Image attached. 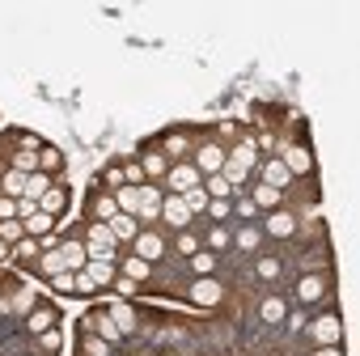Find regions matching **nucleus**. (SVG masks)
<instances>
[{
	"mask_svg": "<svg viewBox=\"0 0 360 356\" xmlns=\"http://www.w3.org/2000/svg\"><path fill=\"white\" fill-rule=\"evenodd\" d=\"M259 165V148H255V140H238L233 148H229V157H225V170H221V178L238 191V187H246V178H250V170Z\"/></svg>",
	"mask_w": 360,
	"mask_h": 356,
	"instance_id": "nucleus-1",
	"label": "nucleus"
},
{
	"mask_svg": "<svg viewBox=\"0 0 360 356\" xmlns=\"http://www.w3.org/2000/svg\"><path fill=\"white\" fill-rule=\"evenodd\" d=\"M200 170L191 165V161H169V174H165V183H169V196H183V191H191V187H200Z\"/></svg>",
	"mask_w": 360,
	"mask_h": 356,
	"instance_id": "nucleus-2",
	"label": "nucleus"
},
{
	"mask_svg": "<svg viewBox=\"0 0 360 356\" xmlns=\"http://www.w3.org/2000/svg\"><path fill=\"white\" fill-rule=\"evenodd\" d=\"M225 157H229V148H221L217 140H204V144L195 148V161H191V165L208 178V174H221V170H225Z\"/></svg>",
	"mask_w": 360,
	"mask_h": 356,
	"instance_id": "nucleus-3",
	"label": "nucleus"
},
{
	"mask_svg": "<svg viewBox=\"0 0 360 356\" xmlns=\"http://www.w3.org/2000/svg\"><path fill=\"white\" fill-rule=\"evenodd\" d=\"M309 335L318 339V348H339V343H343V322H339V314H322L318 322H309Z\"/></svg>",
	"mask_w": 360,
	"mask_h": 356,
	"instance_id": "nucleus-4",
	"label": "nucleus"
},
{
	"mask_svg": "<svg viewBox=\"0 0 360 356\" xmlns=\"http://www.w3.org/2000/svg\"><path fill=\"white\" fill-rule=\"evenodd\" d=\"M187 293H191V301H195V305H208V310H212V305H221V297H225V288H221V280H217V276H195Z\"/></svg>",
	"mask_w": 360,
	"mask_h": 356,
	"instance_id": "nucleus-5",
	"label": "nucleus"
},
{
	"mask_svg": "<svg viewBox=\"0 0 360 356\" xmlns=\"http://www.w3.org/2000/svg\"><path fill=\"white\" fill-rule=\"evenodd\" d=\"M131 255H136V259H144V263H157V259L165 255V238H161V234H153V229H140V234H136V242H131Z\"/></svg>",
	"mask_w": 360,
	"mask_h": 356,
	"instance_id": "nucleus-6",
	"label": "nucleus"
},
{
	"mask_svg": "<svg viewBox=\"0 0 360 356\" xmlns=\"http://www.w3.org/2000/svg\"><path fill=\"white\" fill-rule=\"evenodd\" d=\"M161 221L174 225V234H178V229H191V212H187L183 196H165V200H161Z\"/></svg>",
	"mask_w": 360,
	"mask_h": 356,
	"instance_id": "nucleus-7",
	"label": "nucleus"
},
{
	"mask_svg": "<svg viewBox=\"0 0 360 356\" xmlns=\"http://www.w3.org/2000/svg\"><path fill=\"white\" fill-rule=\"evenodd\" d=\"M259 170H263V183H267V187H276V191L284 196V187L292 183V174H288V165H284L280 157H267V161H263Z\"/></svg>",
	"mask_w": 360,
	"mask_h": 356,
	"instance_id": "nucleus-8",
	"label": "nucleus"
},
{
	"mask_svg": "<svg viewBox=\"0 0 360 356\" xmlns=\"http://www.w3.org/2000/svg\"><path fill=\"white\" fill-rule=\"evenodd\" d=\"M161 200H165V191H157L153 183H144L140 187V212H136V221H157L161 217Z\"/></svg>",
	"mask_w": 360,
	"mask_h": 356,
	"instance_id": "nucleus-9",
	"label": "nucleus"
},
{
	"mask_svg": "<svg viewBox=\"0 0 360 356\" xmlns=\"http://www.w3.org/2000/svg\"><path fill=\"white\" fill-rule=\"evenodd\" d=\"M89 217H94V225H106V221H115V217H119L115 191H102V196H94V200H89Z\"/></svg>",
	"mask_w": 360,
	"mask_h": 356,
	"instance_id": "nucleus-10",
	"label": "nucleus"
},
{
	"mask_svg": "<svg viewBox=\"0 0 360 356\" xmlns=\"http://www.w3.org/2000/svg\"><path fill=\"white\" fill-rule=\"evenodd\" d=\"M60 255H64L68 272H85V263H89V250H85V242H81V238H68V242H60Z\"/></svg>",
	"mask_w": 360,
	"mask_h": 356,
	"instance_id": "nucleus-11",
	"label": "nucleus"
},
{
	"mask_svg": "<svg viewBox=\"0 0 360 356\" xmlns=\"http://www.w3.org/2000/svg\"><path fill=\"white\" fill-rule=\"evenodd\" d=\"M263 229H267L271 238H292V234H297V217H292V212H284V208H276V212L267 217V225H263Z\"/></svg>",
	"mask_w": 360,
	"mask_h": 356,
	"instance_id": "nucleus-12",
	"label": "nucleus"
},
{
	"mask_svg": "<svg viewBox=\"0 0 360 356\" xmlns=\"http://www.w3.org/2000/svg\"><path fill=\"white\" fill-rule=\"evenodd\" d=\"M297 297H301L305 305H318V301L326 297V280H322V276H301V280H297Z\"/></svg>",
	"mask_w": 360,
	"mask_h": 356,
	"instance_id": "nucleus-13",
	"label": "nucleus"
},
{
	"mask_svg": "<svg viewBox=\"0 0 360 356\" xmlns=\"http://www.w3.org/2000/svg\"><path fill=\"white\" fill-rule=\"evenodd\" d=\"M280 161L288 165V174H292V178H297V174H309V170H314V157H309V148H301V144H297V148H288V153H284Z\"/></svg>",
	"mask_w": 360,
	"mask_h": 356,
	"instance_id": "nucleus-14",
	"label": "nucleus"
},
{
	"mask_svg": "<svg viewBox=\"0 0 360 356\" xmlns=\"http://www.w3.org/2000/svg\"><path fill=\"white\" fill-rule=\"evenodd\" d=\"M140 170H144V178H165V174H169V157L157 153V148H148V153L140 157Z\"/></svg>",
	"mask_w": 360,
	"mask_h": 356,
	"instance_id": "nucleus-15",
	"label": "nucleus"
},
{
	"mask_svg": "<svg viewBox=\"0 0 360 356\" xmlns=\"http://www.w3.org/2000/svg\"><path fill=\"white\" fill-rule=\"evenodd\" d=\"M110 225V234H115V242H136V234H140V221L136 217H115V221H106Z\"/></svg>",
	"mask_w": 360,
	"mask_h": 356,
	"instance_id": "nucleus-16",
	"label": "nucleus"
},
{
	"mask_svg": "<svg viewBox=\"0 0 360 356\" xmlns=\"http://www.w3.org/2000/svg\"><path fill=\"white\" fill-rule=\"evenodd\" d=\"M259 314H263V322H267V326H280V322L288 318V305H284V297H263Z\"/></svg>",
	"mask_w": 360,
	"mask_h": 356,
	"instance_id": "nucleus-17",
	"label": "nucleus"
},
{
	"mask_svg": "<svg viewBox=\"0 0 360 356\" xmlns=\"http://www.w3.org/2000/svg\"><path fill=\"white\" fill-rule=\"evenodd\" d=\"M217 267H221V255H212V250L191 255V276H217Z\"/></svg>",
	"mask_w": 360,
	"mask_h": 356,
	"instance_id": "nucleus-18",
	"label": "nucleus"
},
{
	"mask_svg": "<svg viewBox=\"0 0 360 356\" xmlns=\"http://www.w3.org/2000/svg\"><path fill=\"white\" fill-rule=\"evenodd\" d=\"M26 326H30L34 335L51 331V326H56V310H51V305H34V310H30V318H26Z\"/></svg>",
	"mask_w": 360,
	"mask_h": 356,
	"instance_id": "nucleus-19",
	"label": "nucleus"
},
{
	"mask_svg": "<svg viewBox=\"0 0 360 356\" xmlns=\"http://www.w3.org/2000/svg\"><path fill=\"white\" fill-rule=\"evenodd\" d=\"M51 187H56V183H51V174H43V170H39V174H30V178H26V200H34V204H39Z\"/></svg>",
	"mask_w": 360,
	"mask_h": 356,
	"instance_id": "nucleus-20",
	"label": "nucleus"
},
{
	"mask_svg": "<svg viewBox=\"0 0 360 356\" xmlns=\"http://www.w3.org/2000/svg\"><path fill=\"white\" fill-rule=\"evenodd\" d=\"M115 204H119L123 217H136L140 212V187H119L115 191Z\"/></svg>",
	"mask_w": 360,
	"mask_h": 356,
	"instance_id": "nucleus-21",
	"label": "nucleus"
},
{
	"mask_svg": "<svg viewBox=\"0 0 360 356\" xmlns=\"http://www.w3.org/2000/svg\"><path fill=\"white\" fill-rule=\"evenodd\" d=\"M250 200H255V208H259V212H263V208H267V212H276V208H280V191H276V187H267V183H259V187L250 191Z\"/></svg>",
	"mask_w": 360,
	"mask_h": 356,
	"instance_id": "nucleus-22",
	"label": "nucleus"
},
{
	"mask_svg": "<svg viewBox=\"0 0 360 356\" xmlns=\"http://www.w3.org/2000/svg\"><path fill=\"white\" fill-rule=\"evenodd\" d=\"M225 246H233V234H229L225 225H208V238H204V250H212V255H221Z\"/></svg>",
	"mask_w": 360,
	"mask_h": 356,
	"instance_id": "nucleus-23",
	"label": "nucleus"
},
{
	"mask_svg": "<svg viewBox=\"0 0 360 356\" xmlns=\"http://www.w3.org/2000/svg\"><path fill=\"white\" fill-rule=\"evenodd\" d=\"M85 272L94 276V284H98V288H102V284H115V263H110V259H89V263H85Z\"/></svg>",
	"mask_w": 360,
	"mask_h": 356,
	"instance_id": "nucleus-24",
	"label": "nucleus"
},
{
	"mask_svg": "<svg viewBox=\"0 0 360 356\" xmlns=\"http://www.w3.org/2000/svg\"><path fill=\"white\" fill-rule=\"evenodd\" d=\"M26 178H30V174H22V170H5V183H0V187H5L9 200H22V196H26Z\"/></svg>",
	"mask_w": 360,
	"mask_h": 356,
	"instance_id": "nucleus-25",
	"label": "nucleus"
},
{
	"mask_svg": "<svg viewBox=\"0 0 360 356\" xmlns=\"http://www.w3.org/2000/svg\"><path fill=\"white\" fill-rule=\"evenodd\" d=\"M64 208H68V196H64L60 187H51V191H47L43 200H39V212H47V217H60Z\"/></svg>",
	"mask_w": 360,
	"mask_h": 356,
	"instance_id": "nucleus-26",
	"label": "nucleus"
},
{
	"mask_svg": "<svg viewBox=\"0 0 360 356\" xmlns=\"http://www.w3.org/2000/svg\"><path fill=\"white\" fill-rule=\"evenodd\" d=\"M26 225V238H43V234H51L56 229V217H47V212H34L30 221H22Z\"/></svg>",
	"mask_w": 360,
	"mask_h": 356,
	"instance_id": "nucleus-27",
	"label": "nucleus"
},
{
	"mask_svg": "<svg viewBox=\"0 0 360 356\" xmlns=\"http://www.w3.org/2000/svg\"><path fill=\"white\" fill-rule=\"evenodd\" d=\"M39 272H43V276H60V272H68V263H64L60 250H43V255H39Z\"/></svg>",
	"mask_w": 360,
	"mask_h": 356,
	"instance_id": "nucleus-28",
	"label": "nucleus"
},
{
	"mask_svg": "<svg viewBox=\"0 0 360 356\" xmlns=\"http://www.w3.org/2000/svg\"><path fill=\"white\" fill-rule=\"evenodd\" d=\"M200 187L208 191V200H229V196H233V187L225 183V178H221V174H208V178H204V183H200Z\"/></svg>",
	"mask_w": 360,
	"mask_h": 356,
	"instance_id": "nucleus-29",
	"label": "nucleus"
},
{
	"mask_svg": "<svg viewBox=\"0 0 360 356\" xmlns=\"http://www.w3.org/2000/svg\"><path fill=\"white\" fill-rule=\"evenodd\" d=\"M22 238H26V225H22L18 217H13V221H0V242H5L9 250H13V246H18Z\"/></svg>",
	"mask_w": 360,
	"mask_h": 356,
	"instance_id": "nucleus-30",
	"label": "nucleus"
},
{
	"mask_svg": "<svg viewBox=\"0 0 360 356\" xmlns=\"http://www.w3.org/2000/svg\"><path fill=\"white\" fill-rule=\"evenodd\" d=\"M174 250L191 259V255H195V250H204V246H200V238H195L191 229H178V234H174Z\"/></svg>",
	"mask_w": 360,
	"mask_h": 356,
	"instance_id": "nucleus-31",
	"label": "nucleus"
},
{
	"mask_svg": "<svg viewBox=\"0 0 360 356\" xmlns=\"http://www.w3.org/2000/svg\"><path fill=\"white\" fill-rule=\"evenodd\" d=\"M183 204H187L191 217H200V212H208V191L204 187H191V191H183Z\"/></svg>",
	"mask_w": 360,
	"mask_h": 356,
	"instance_id": "nucleus-32",
	"label": "nucleus"
},
{
	"mask_svg": "<svg viewBox=\"0 0 360 356\" xmlns=\"http://www.w3.org/2000/svg\"><path fill=\"white\" fill-rule=\"evenodd\" d=\"M89 326H94V331H98V335H102V339H106V343H110V339H119V335H123V331H119V326H115V318H110V314H94V318H89Z\"/></svg>",
	"mask_w": 360,
	"mask_h": 356,
	"instance_id": "nucleus-33",
	"label": "nucleus"
},
{
	"mask_svg": "<svg viewBox=\"0 0 360 356\" xmlns=\"http://www.w3.org/2000/svg\"><path fill=\"white\" fill-rule=\"evenodd\" d=\"M259 242H263V234H259L255 225H242V229L233 234V246H242V250H259Z\"/></svg>",
	"mask_w": 360,
	"mask_h": 356,
	"instance_id": "nucleus-34",
	"label": "nucleus"
},
{
	"mask_svg": "<svg viewBox=\"0 0 360 356\" xmlns=\"http://www.w3.org/2000/svg\"><path fill=\"white\" fill-rule=\"evenodd\" d=\"M187 148H191V140H187L183 132H169V136H165V157H174V161H178Z\"/></svg>",
	"mask_w": 360,
	"mask_h": 356,
	"instance_id": "nucleus-35",
	"label": "nucleus"
},
{
	"mask_svg": "<svg viewBox=\"0 0 360 356\" xmlns=\"http://www.w3.org/2000/svg\"><path fill=\"white\" fill-rule=\"evenodd\" d=\"M13 170H22V174H39V153H34V148L13 153Z\"/></svg>",
	"mask_w": 360,
	"mask_h": 356,
	"instance_id": "nucleus-36",
	"label": "nucleus"
},
{
	"mask_svg": "<svg viewBox=\"0 0 360 356\" xmlns=\"http://www.w3.org/2000/svg\"><path fill=\"white\" fill-rule=\"evenodd\" d=\"M60 165H64L60 148H47V144H43V148H39V170H43V174H56Z\"/></svg>",
	"mask_w": 360,
	"mask_h": 356,
	"instance_id": "nucleus-37",
	"label": "nucleus"
},
{
	"mask_svg": "<svg viewBox=\"0 0 360 356\" xmlns=\"http://www.w3.org/2000/svg\"><path fill=\"white\" fill-rule=\"evenodd\" d=\"M34 255H43V246H39V238H22V242L13 246V259H26V263H39Z\"/></svg>",
	"mask_w": 360,
	"mask_h": 356,
	"instance_id": "nucleus-38",
	"label": "nucleus"
},
{
	"mask_svg": "<svg viewBox=\"0 0 360 356\" xmlns=\"http://www.w3.org/2000/svg\"><path fill=\"white\" fill-rule=\"evenodd\" d=\"M255 276H259V280H280V259L263 255V259L255 263Z\"/></svg>",
	"mask_w": 360,
	"mask_h": 356,
	"instance_id": "nucleus-39",
	"label": "nucleus"
},
{
	"mask_svg": "<svg viewBox=\"0 0 360 356\" xmlns=\"http://www.w3.org/2000/svg\"><path fill=\"white\" fill-rule=\"evenodd\" d=\"M123 272H127V280L136 284V280H148V272H153V263H144V259H136V255H131V259L123 263Z\"/></svg>",
	"mask_w": 360,
	"mask_h": 356,
	"instance_id": "nucleus-40",
	"label": "nucleus"
},
{
	"mask_svg": "<svg viewBox=\"0 0 360 356\" xmlns=\"http://www.w3.org/2000/svg\"><path fill=\"white\" fill-rule=\"evenodd\" d=\"M72 293H77V297H94V293H98L94 276H89V272H72Z\"/></svg>",
	"mask_w": 360,
	"mask_h": 356,
	"instance_id": "nucleus-41",
	"label": "nucleus"
},
{
	"mask_svg": "<svg viewBox=\"0 0 360 356\" xmlns=\"http://www.w3.org/2000/svg\"><path fill=\"white\" fill-rule=\"evenodd\" d=\"M233 212H238V221H242V225H246L250 217H259V208H255V200H250V196H242V191H238V204H233Z\"/></svg>",
	"mask_w": 360,
	"mask_h": 356,
	"instance_id": "nucleus-42",
	"label": "nucleus"
},
{
	"mask_svg": "<svg viewBox=\"0 0 360 356\" xmlns=\"http://www.w3.org/2000/svg\"><path fill=\"white\" fill-rule=\"evenodd\" d=\"M229 212H233V204H229V200H208V221H212V225H221Z\"/></svg>",
	"mask_w": 360,
	"mask_h": 356,
	"instance_id": "nucleus-43",
	"label": "nucleus"
},
{
	"mask_svg": "<svg viewBox=\"0 0 360 356\" xmlns=\"http://www.w3.org/2000/svg\"><path fill=\"white\" fill-rule=\"evenodd\" d=\"M106 314L115 318V326H119V331H131V326H136V318H131V310H127V305H115V310H106Z\"/></svg>",
	"mask_w": 360,
	"mask_h": 356,
	"instance_id": "nucleus-44",
	"label": "nucleus"
},
{
	"mask_svg": "<svg viewBox=\"0 0 360 356\" xmlns=\"http://www.w3.org/2000/svg\"><path fill=\"white\" fill-rule=\"evenodd\" d=\"M123 183H127V187H144V170H140V161H127V165H123Z\"/></svg>",
	"mask_w": 360,
	"mask_h": 356,
	"instance_id": "nucleus-45",
	"label": "nucleus"
},
{
	"mask_svg": "<svg viewBox=\"0 0 360 356\" xmlns=\"http://www.w3.org/2000/svg\"><path fill=\"white\" fill-rule=\"evenodd\" d=\"M34 305H39V297H34V293H18V297H13V310H22V314H30Z\"/></svg>",
	"mask_w": 360,
	"mask_h": 356,
	"instance_id": "nucleus-46",
	"label": "nucleus"
},
{
	"mask_svg": "<svg viewBox=\"0 0 360 356\" xmlns=\"http://www.w3.org/2000/svg\"><path fill=\"white\" fill-rule=\"evenodd\" d=\"M39 343H43V352H60V331H56V326H51V331H43V339H39Z\"/></svg>",
	"mask_w": 360,
	"mask_h": 356,
	"instance_id": "nucleus-47",
	"label": "nucleus"
},
{
	"mask_svg": "<svg viewBox=\"0 0 360 356\" xmlns=\"http://www.w3.org/2000/svg\"><path fill=\"white\" fill-rule=\"evenodd\" d=\"M13 217H18V200L0 196V221H13Z\"/></svg>",
	"mask_w": 360,
	"mask_h": 356,
	"instance_id": "nucleus-48",
	"label": "nucleus"
},
{
	"mask_svg": "<svg viewBox=\"0 0 360 356\" xmlns=\"http://www.w3.org/2000/svg\"><path fill=\"white\" fill-rule=\"evenodd\" d=\"M51 284H56L60 293H72V272H60V276H51Z\"/></svg>",
	"mask_w": 360,
	"mask_h": 356,
	"instance_id": "nucleus-49",
	"label": "nucleus"
},
{
	"mask_svg": "<svg viewBox=\"0 0 360 356\" xmlns=\"http://www.w3.org/2000/svg\"><path fill=\"white\" fill-rule=\"evenodd\" d=\"M106 183H110L115 191H119V187H127V183H123V170H119V165H115V170H106Z\"/></svg>",
	"mask_w": 360,
	"mask_h": 356,
	"instance_id": "nucleus-50",
	"label": "nucleus"
},
{
	"mask_svg": "<svg viewBox=\"0 0 360 356\" xmlns=\"http://www.w3.org/2000/svg\"><path fill=\"white\" fill-rule=\"evenodd\" d=\"M314 356H343V348H318Z\"/></svg>",
	"mask_w": 360,
	"mask_h": 356,
	"instance_id": "nucleus-51",
	"label": "nucleus"
},
{
	"mask_svg": "<svg viewBox=\"0 0 360 356\" xmlns=\"http://www.w3.org/2000/svg\"><path fill=\"white\" fill-rule=\"evenodd\" d=\"M9 255H13V250H9V246H5V242H0V259H9Z\"/></svg>",
	"mask_w": 360,
	"mask_h": 356,
	"instance_id": "nucleus-52",
	"label": "nucleus"
}]
</instances>
